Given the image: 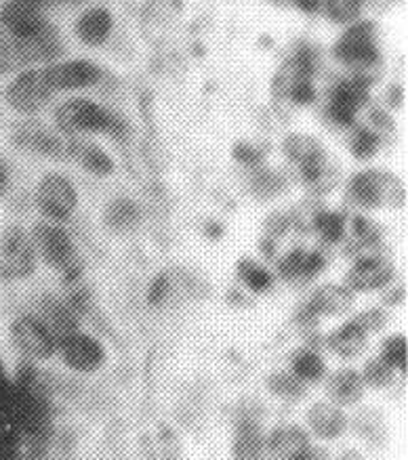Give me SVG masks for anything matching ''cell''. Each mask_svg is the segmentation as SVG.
<instances>
[{
  "mask_svg": "<svg viewBox=\"0 0 408 460\" xmlns=\"http://www.w3.org/2000/svg\"><path fill=\"white\" fill-rule=\"evenodd\" d=\"M368 99V84L362 80L351 78L341 80L331 93V103H329V114L337 124L350 127L354 124V118L358 110L367 103Z\"/></svg>",
  "mask_w": 408,
  "mask_h": 460,
  "instance_id": "cell-13",
  "label": "cell"
},
{
  "mask_svg": "<svg viewBox=\"0 0 408 460\" xmlns=\"http://www.w3.org/2000/svg\"><path fill=\"white\" fill-rule=\"evenodd\" d=\"M36 204L42 210V215L51 221H67L78 207L76 188L70 179L51 172V175L42 177L36 190Z\"/></svg>",
  "mask_w": 408,
  "mask_h": 460,
  "instance_id": "cell-5",
  "label": "cell"
},
{
  "mask_svg": "<svg viewBox=\"0 0 408 460\" xmlns=\"http://www.w3.org/2000/svg\"><path fill=\"white\" fill-rule=\"evenodd\" d=\"M45 76L53 91H76L93 86L102 78V70L93 61L74 59L45 67Z\"/></svg>",
  "mask_w": 408,
  "mask_h": 460,
  "instance_id": "cell-11",
  "label": "cell"
},
{
  "mask_svg": "<svg viewBox=\"0 0 408 460\" xmlns=\"http://www.w3.org/2000/svg\"><path fill=\"white\" fill-rule=\"evenodd\" d=\"M395 278L394 267L383 257L377 254H367L360 257L348 273V288L351 292H370L387 288Z\"/></svg>",
  "mask_w": 408,
  "mask_h": 460,
  "instance_id": "cell-12",
  "label": "cell"
},
{
  "mask_svg": "<svg viewBox=\"0 0 408 460\" xmlns=\"http://www.w3.org/2000/svg\"><path fill=\"white\" fill-rule=\"evenodd\" d=\"M290 99H293L295 103H312L314 99H316V91H314L312 86V80H303V78H297L293 89H290Z\"/></svg>",
  "mask_w": 408,
  "mask_h": 460,
  "instance_id": "cell-44",
  "label": "cell"
},
{
  "mask_svg": "<svg viewBox=\"0 0 408 460\" xmlns=\"http://www.w3.org/2000/svg\"><path fill=\"white\" fill-rule=\"evenodd\" d=\"M337 460H364V458H362L360 452H356V450H345Z\"/></svg>",
  "mask_w": 408,
  "mask_h": 460,
  "instance_id": "cell-52",
  "label": "cell"
},
{
  "mask_svg": "<svg viewBox=\"0 0 408 460\" xmlns=\"http://www.w3.org/2000/svg\"><path fill=\"white\" fill-rule=\"evenodd\" d=\"M234 158L246 166H257L262 164L263 154L255 146H251V143H236L234 146Z\"/></svg>",
  "mask_w": 408,
  "mask_h": 460,
  "instance_id": "cell-43",
  "label": "cell"
},
{
  "mask_svg": "<svg viewBox=\"0 0 408 460\" xmlns=\"http://www.w3.org/2000/svg\"><path fill=\"white\" fill-rule=\"evenodd\" d=\"M297 4H299V9L306 11V13H316L320 4H323V0H297Z\"/></svg>",
  "mask_w": 408,
  "mask_h": 460,
  "instance_id": "cell-47",
  "label": "cell"
},
{
  "mask_svg": "<svg viewBox=\"0 0 408 460\" xmlns=\"http://www.w3.org/2000/svg\"><path fill=\"white\" fill-rule=\"evenodd\" d=\"M7 183H9L7 169H4L3 163H0V191H4V190H7Z\"/></svg>",
  "mask_w": 408,
  "mask_h": 460,
  "instance_id": "cell-53",
  "label": "cell"
},
{
  "mask_svg": "<svg viewBox=\"0 0 408 460\" xmlns=\"http://www.w3.org/2000/svg\"><path fill=\"white\" fill-rule=\"evenodd\" d=\"M362 378H364V383L370 385V387L383 389V387H387V385H392V381H394V368H392V366H387L386 362H383L381 358L368 359L367 366H364Z\"/></svg>",
  "mask_w": 408,
  "mask_h": 460,
  "instance_id": "cell-35",
  "label": "cell"
},
{
  "mask_svg": "<svg viewBox=\"0 0 408 460\" xmlns=\"http://www.w3.org/2000/svg\"><path fill=\"white\" fill-rule=\"evenodd\" d=\"M307 422L320 439H337L348 429V416L335 402H318L307 412Z\"/></svg>",
  "mask_w": 408,
  "mask_h": 460,
  "instance_id": "cell-21",
  "label": "cell"
},
{
  "mask_svg": "<svg viewBox=\"0 0 408 460\" xmlns=\"http://www.w3.org/2000/svg\"><path fill=\"white\" fill-rule=\"evenodd\" d=\"M17 53H20L22 67L30 64H39V61H51L61 53L59 34L53 26L45 22L36 32L15 39Z\"/></svg>",
  "mask_w": 408,
  "mask_h": 460,
  "instance_id": "cell-15",
  "label": "cell"
},
{
  "mask_svg": "<svg viewBox=\"0 0 408 460\" xmlns=\"http://www.w3.org/2000/svg\"><path fill=\"white\" fill-rule=\"evenodd\" d=\"M66 156L83 166L84 171H89L93 175H99V177L112 175L116 169L114 160L110 158L102 147L91 141L72 139L70 143H66Z\"/></svg>",
  "mask_w": 408,
  "mask_h": 460,
  "instance_id": "cell-20",
  "label": "cell"
},
{
  "mask_svg": "<svg viewBox=\"0 0 408 460\" xmlns=\"http://www.w3.org/2000/svg\"><path fill=\"white\" fill-rule=\"evenodd\" d=\"M58 349L67 368L84 372V375L95 372L106 364V347L99 343L95 337L80 331L58 339Z\"/></svg>",
  "mask_w": 408,
  "mask_h": 460,
  "instance_id": "cell-8",
  "label": "cell"
},
{
  "mask_svg": "<svg viewBox=\"0 0 408 460\" xmlns=\"http://www.w3.org/2000/svg\"><path fill=\"white\" fill-rule=\"evenodd\" d=\"M112 13L108 9H89L76 22L78 39L89 47H102L112 32Z\"/></svg>",
  "mask_w": 408,
  "mask_h": 460,
  "instance_id": "cell-24",
  "label": "cell"
},
{
  "mask_svg": "<svg viewBox=\"0 0 408 460\" xmlns=\"http://www.w3.org/2000/svg\"><path fill=\"white\" fill-rule=\"evenodd\" d=\"M303 259H306V251H303V248H295V251L287 252V257H284L280 261V265H278V276L282 279H288V282L301 279Z\"/></svg>",
  "mask_w": 408,
  "mask_h": 460,
  "instance_id": "cell-37",
  "label": "cell"
},
{
  "mask_svg": "<svg viewBox=\"0 0 408 460\" xmlns=\"http://www.w3.org/2000/svg\"><path fill=\"white\" fill-rule=\"evenodd\" d=\"M262 251H263L265 257H270V259L276 254V242H274V238H271V235H265V238H263Z\"/></svg>",
  "mask_w": 408,
  "mask_h": 460,
  "instance_id": "cell-48",
  "label": "cell"
},
{
  "mask_svg": "<svg viewBox=\"0 0 408 460\" xmlns=\"http://www.w3.org/2000/svg\"><path fill=\"white\" fill-rule=\"evenodd\" d=\"M36 3H39L40 7H45V4H55V3H78V0H36Z\"/></svg>",
  "mask_w": 408,
  "mask_h": 460,
  "instance_id": "cell-54",
  "label": "cell"
},
{
  "mask_svg": "<svg viewBox=\"0 0 408 460\" xmlns=\"http://www.w3.org/2000/svg\"><path fill=\"white\" fill-rule=\"evenodd\" d=\"M268 387L271 394H276L282 400H299L301 395H306V383L299 376H295L293 372H276L268 378Z\"/></svg>",
  "mask_w": 408,
  "mask_h": 460,
  "instance_id": "cell-30",
  "label": "cell"
},
{
  "mask_svg": "<svg viewBox=\"0 0 408 460\" xmlns=\"http://www.w3.org/2000/svg\"><path fill=\"white\" fill-rule=\"evenodd\" d=\"M0 23L9 30L15 39L28 36L39 30L42 20V7L36 0H7L0 9Z\"/></svg>",
  "mask_w": 408,
  "mask_h": 460,
  "instance_id": "cell-16",
  "label": "cell"
},
{
  "mask_svg": "<svg viewBox=\"0 0 408 460\" xmlns=\"http://www.w3.org/2000/svg\"><path fill=\"white\" fill-rule=\"evenodd\" d=\"M53 89L42 70H26L7 89V102L20 114H36L49 102Z\"/></svg>",
  "mask_w": 408,
  "mask_h": 460,
  "instance_id": "cell-10",
  "label": "cell"
},
{
  "mask_svg": "<svg viewBox=\"0 0 408 460\" xmlns=\"http://www.w3.org/2000/svg\"><path fill=\"white\" fill-rule=\"evenodd\" d=\"M404 298H406L404 286H392V288H389L387 295H386V303L387 305H400V303H404Z\"/></svg>",
  "mask_w": 408,
  "mask_h": 460,
  "instance_id": "cell-46",
  "label": "cell"
},
{
  "mask_svg": "<svg viewBox=\"0 0 408 460\" xmlns=\"http://www.w3.org/2000/svg\"><path fill=\"white\" fill-rule=\"evenodd\" d=\"M354 307V292L348 286L339 284H323L310 296V301L301 307L299 324L303 328L316 326L320 318H331V315H343Z\"/></svg>",
  "mask_w": 408,
  "mask_h": 460,
  "instance_id": "cell-6",
  "label": "cell"
},
{
  "mask_svg": "<svg viewBox=\"0 0 408 460\" xmlns=\"http://www.w3.org/2000/svg\"><path fill=\"white\" fill-rule=\"evenodd\" d=\"M66 303L70 305V309L76 315L86 314L91 309V303H93L89 288H86V286H80V284H72L70 292H67V296H66Z\"/></svg>",
  "mask_w": 408,
  "mask_h": 460,
  "instance_id": "cell-39",
  "label": "cell"
},
{
  "mask_svg": "<svg viewBox=\"0 0 408 460\" xmlns=\"http://www.w3.org/2000/svg\"><path fill=\"white\" fill-rule=\"evenodd\" d=\"M207 234L211 235V238H221V234H224V227L217 226V223H208Z\"/></svg>",
  "mask_w": 408,
  "mask_h": 460,
  "instance_id": "cell-51",
  "label": "cell"
},
{
  "mask_svg": "<svg viewBox=\"0 0 408 460\" xmlns=\"http://www.w3.org/2000/svg\"><path fill=\"white\" fill-rule=\"evenodd\" d=\"M36 267V251L32 238L22 227H11L0 238V276L7 279H23L32 276Z\"/></svg>",
  "mask_w": 408,
  "mask_h": 460,
  "instance_id": "cell-4",
  "label": "cell"
},
{
  "mask_svg": "<svg viewBox=\"0 0 408 460\" xmlns=\"http://www.w3.org/2000/svg\"><path fill=\"white\" fill-rule=\"evenodd\" d=\"M265 450V438L259 425L255 406L249 412H243L236 422V438H234V460H259Z\"/></svg>",
  "mask_w": 408,
  "mask_h": 460,
  "instance_id": "cell-18",
  "label": "cell"
},
{
  "mask_svg": "<svg viewBox=\"0 0 408 460\" xmlns=\"http://www.w3.org/2000/svg\"><path fill=\"white\" fill-rule=\"evenodd\" d=\"M265 447L278 460H295L310 450V438L301 427H278L265 438Z\"/></svg>",
  "mask_w": 408,
  "mask_h": 460,
  "instance_id": "cell-19",
  "label": "cell"
},
{
  "mask_svg": "<svg viewBox=\"0 0 408 460\" xmlns=\"http://www.w3.org/2000/svg\"><path fill=\"white\" fill-rule=\"evenodd\" d=\"M295 460H329V456H326V452L324 450H307L306 454H301L299 458H295Z\"/></svg>",
  "mask_w": 408,
  "mask_h": 460,
  "instance_id": "cell-49",
  "label": "cell"
},
{
  "mask_svg": "<svg viewBox=\"0 0 408 460\" xmlns=\"http://www.w3.org/2000/svg\"><path fill=\"white\" fill-rule=\"evenodd\" d=\"M284 152L293 163L299 164L301 175L307 183H316L323 177L324 164V147L307 135H290L284 141Z\"/></svg>",
  "mask_w": 408,
  "mask_h": 460,
  "instance_id": "cell-14",
  "label": "cell"
},
{
  "mask_svg": "<svg viewBox=\"0 0 408 460\" xmlns=\"http://www.w3.org/2000/svg\"><path fill=\"white\" fill-rule=\"evenodd\" d=\"M236 276L240 282H243L251 292H255V295H263V292H268L271 286H274V276H271V271L253 259L238 261Z\"/></svg>",
  "mask_w": 408,
  "mask_h": 460,
  "instance_id": "cell-27",
  "label": "cell"
},
{
  "mask_svg": "<svg viewBox=\"0 0 408 460\" xmlns=\"http://www.w3.org/2000/svg\"><path fill=\"white\" fill-rule=\"evenodd\" d=\"M379 135L375 133V130H370L367 127H360L354 130V135H351V141H350V147H351V154L358 160H368L373 158L377 154V149H379Z\"/></svg>",
  "mask_w": 408,
  "mask_h": 460,
  "instance_id": "cell-33",
  "label": "cell"
},
{
  "mask_svg": "<svg viewBox=\"0 0 408 460\" xmlns=\"http://www.w3.org/2000/svg\"><path fill=\"white\" fill-rule=\"evenodd\" d=\"M171 290V278L166 273H160L150 282V288H147V303L150 307H160L166 301Z\"/></svg>",
  "mask_w": 408,
  "mask_h": 460,
  "instance_id": "cell-40",
  "label": "cell"
},
{
  "mask_svg": "<svg viewBox=\"0 0 408 460\" xmlns=\"http://www.w3.org/2000/svg\"><path fill=\"white\" fill-rule=\"evenodd\" d=\"M383 362L392 366L394 370L406 372V359H408V345L404 334H392L383 341L381 345V356Z\"/></svg>",
  "mask_w": 408,
  "mask_h": 460,
  "instance_id": "cell-32",
  "label": "cell"
},
{
  "mask_svg": "<svg viewBox=\"0 0 408 460\" xmlns=\"http://www.w3.org/2000/svg\"><path fill=\"white\" fill-rule=\"evenodd\" d=\"M356 320L360 322V324L367 328L368 332H375V331H381L383 326H386V314L381 312V309H368V312H364L360 315H356Z\"/></svg>",
  "mask_w": 408,
  "mask_h": 460,
  "instance_id": "cell-45",
  "label": "cell"
},
{
  "mask_svg": "<svg viewBox=\"0 0 408 460\" xmlns=\"http://www.w3.org/2000/svg\"><path fill=\"white\" fill-rule=\"evenodd\" d=\"M326 267V257L320 251L307 252L306 251V259H303V270H301V279H312L316 278L318 273H323Z\"/></svg>",
  "mask_w": 408,
  "mask_h": 460,
  "instance_id": "cell-42",
  "label": "cell"
},
{
  "mask_svg": "<svg viewBox=\"0 0 408 460\" xmlns=\"http://www.w3.org/2000/svg\"><path fill=\"white\" fill-rule=\"evenodd\" d=\"M284 190V179L274 171H257L251 179V191L257 198H274Z\"/></svg>",
  "mask_w": 408,
  "mask_h": 460,
  "instance_id": "cell-34",
  "label": "cell"
},
{
  "mask_svg": "<svg viewBox=\"0 0 408 460\" xmlns=\"http://www.w3.org/2000/svg\"><path fill=\"white\" fill-rule=\"evenodd\" d=\"M326 364L320 353L314 349H301L293 358V375L299 376L303 383H316L324 376Z\"/></svg>",
  "mask_w": 408,
  "mask_h": 460,
  "instance_id": "cell-29",
  "label": "cell"
},
{
  "mask_svg": "<svg viewBox=\"0 0 408 460\" xmlns=\"http://www.w3.org/2000/svg\"><path fill=\"white\" fill-rule=\"evenodd\" d=\"M30 238H32L36 254H40L42 261L55 270H66L76 261V246H74L70 234L51 221L36 223Z\"/></svg>",
  "mask_w": 408,
  "mask_h": 460,
  "instance_id": "cell-7",
  "label": "cell"
},
{
  "mask_svg": "<svg viewBox=\"0 0 408 460\" xmlns=\"http://www.w3.org/2000/svg\"><path fill=\"white\" fill-rule=\"evenodd\" d=\"M377 39V28L370 22H358L354 28H350L348 32L341 36V40L335 45V55L343 64L351 66V70H358L354 78L362 80V83L370 84L368 72L375 70V66L379 64V53L375 47Z\"/></svg>",
  "mask_w": 408,
  "mask_h": 460,
  "instance_id": "cell-2",
  "label": "cell"
},
{
  "mask_svg": "<svg viewBox=\"0 0 408 460\" xmlns=\"http://www.w3.org/2000/svg\"><path fill=\"white\" fill-rule=\"evenodd\" d=\"M348 196L354 204L364 208L400 207L406 200L404 185L394 175L381 171L358 172L348 185Z\"/></svg>",
  "mask_w": 408,
  "mask_h": 460,
  "instance_id": "cell-1",
  "label": "cell"
},
{
  "mask_svg": "<svg viewBox=\"0 0 408 460\" xmlns=\"http://www.w3.org/2000/svg\"><path fill=\"white\" fill-rule=\"evenodd\" d=\"M368 331L356 318L345 322L326 337V347L339 358H356L367 349Z\"/></svg>",
  "mask_w": 408,
  "mask_h": 460,
  "instance_id": "cell-22",
  "label": "cell"
},
{
  "mask_svg": "<svg viewBox=\"0 0 408 460\" xmlns=\"http://www.w3.org/2000/svg\"><path fill=\"white\" fill-rule=\"evenodd\" d=\"M15 67H22L20 53H17L15 40L0 39V76L13 72Z\"/></svg>",
  "mask_w": 408,
  "mask_h": 460,
  "instance_id": "cell-38",
  "label": "cell"
},
{
  "mask_svg": "<svg viewBox=\"0 0 408 460\" xmlns=\"http://www.w3.org/2000/svg\"><path fill=\"white\" fill-rule=\"evenodd\" d=\"M354 429L362 435V439H367L373 446H383L387 439V425L381 412L377 410H362L356 414Z\"/></svg>",
  "mask_w": 408,
  "mask_h": 460,
  "instance_id": "cell-28",
  "label": "cell"
},
{
  "mask_svg": "<svg viewBox=\"0 0 408 460\" xmlns=\"http://www.w3.org/2000/svg\"><path fill=\"white\" fill-rule=\"evenodd\" d=\"M367 383L360 372L343 368L329 378V394L337 406H354L362 400Z\"/></svg>",
  "mask_w": 408,
  "mask_h": 460,
  "instance_id": "cell-25",
  "label": "cell"
},
{
  "mask_svg": "<svg viewBox=\"0 0 408 460\" xmlns=\"http://www.w3.org/2000/svg\"><path fill=\"white\" fill-rule=\"evenodd\" d=\"M40 320L55 334V339L66 337V334L78 331V315L72 312L66 298L45 296L40 301Z\"/></svg>",
  "mask_w": 408,
  "mask_h": 460,
  "instance_id": "cell-23",
  "label": "cell"
},
{
  "mask_svg": "<svg viewBox=\"0 0 408 460\" xmlns=\"http://www.w3.org/2000/svg\"><path fill=\"white\" fill-rule=\"evenodd\" d=\"M110 118H112V111L83 97L67 99L55 111V122H58L61 133L66 135L106 133Z\"/></svg>",
  "mask_w": 408,
  "mask_h": 460,
  "instance_id": "cell-3",
  "label": "cell"
},
{
  "mask_svg": "<svg viewBox=\"0 0 408 460\" xmlns=\"http://www.w3.org/2000/svg\"><path fill=\"white\" fill-rule=\"evenodd\" d=\"M373 122L377 124V127H381V128H394L392 122H389V118L383 114V111H379V110L373 111Z\"/></svg>",
  "mask_w": 408,
  "mask_h": 460,
  "instance_id": "cell-50",
  "label": "cell"
},
{
  "mask_svg": "<svg viewBox=\"0 0 408 460\" xmlns=\"http://www.w3.org/2000/svg\"><path fill=\"white\" fill-rule=\"evenodd\" d=\"M13 139L22 149L39 154V156H47V158L66 156V143L61 141L58 135L51 133V130L40 127V124H34V122L20 124V127L15 128Z\"/></svg>",
  "mask_w": 408,
  "mask_h": 460,
  "instance_id": "cell-17",
  "label": "cell"
},
{
  "mask_svg": "<svg viewBox=\"0 0 408 460\" xmlns=\"http://www.w3.org/2000/svg\"><path fill=\"white\" fill-rule=\"evenodd\" d=\"M141 221V210L131 198H116L106 208V223L114 232H129L137 227Z\"/></svg>",
  "mask_w": 408,
  "mask_h": 460,
  "instance_id": "cell-26",
  "label": "cell"
},
{
  "mask_svg": "<svg viewBox=\"0 0 408 460\" xmlns=\"http://www.w3.org/2000/svg\"><path fill=\"white\" fill-rule=\"evenodd\" d=\"M354 235L364 246H373L379 242L381 234L368 219H364V217H354Z\"/></svg>",
  "mask_w": 408,
  "mask_h": 460,
  "instance_id": "cell-41",
  "label": "cell"
},
{
  "mask_svg": "<svg viewBox=\"0 0 408 460\" xmlns=\"http://www.w3.org/2000/svg\"><path fill=\"white\" fill-rule=\"evenodd\" d=\"M314 227H316L320 238H323L326 244H337L345 234V217L341 213H329V210H324V213L316 215Z\"/></svg>",
  "mask_w": 408,
  "mask_h": 460,
  "instance_id": "cell-31",
  "label": "cell"
},
{
  "mask_svg": "<svg viewBox=\"0 0 408 460\" xmlns=\"http://www.w3.org/2000/svg\"><path fill=\"white\" fill-rule=\"evenodd\" d=\"M11 337L23 356L30 359H49L58 349V339L36 315H20L11 324Z\"/></svg>",
  "mask_w": 408,
  "mask_h": 460,
  "instance_id": "cell-9",
  "label": "cell"
},
{
  "mask_svg": "<svg viewBox=\"0 0 408 460\" xmlns=\"http://www.w3.org/2000/svg\"><path fill=\"white\" fill-rule=\"evenodd\" d=\"M326 13L333 22L345 23L356 20L358 13H360L364 0H324Z\"/></svg>",
  "mask_w": 408,
  "mask_h": 460,
  "instance_id": "cell-36",
  "label": "cell"
}]
</instances>
